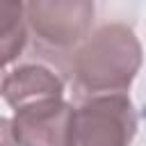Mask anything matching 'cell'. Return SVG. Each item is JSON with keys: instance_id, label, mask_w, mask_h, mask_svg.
<instances>
[{"instance_id": "6da1fadb", "label": "cell", "mask_w": 146, "mask_h": 146, "mask_svg": "<svg viewBox=\"0 0 146 146\" xmlns=\"http://www.w3.org/2000/svg\"><path fill=\"white\" fill-rule=\"evenodd\" d=\"M141 66V43L123 23H107L73 52L71 71L78 96L125 94Z\"/></svg>"}, {"instance_id": "7a4b0ae2", "label": "cell", "mask_w": 146, "mask_h": 146, "mask_svg": "<svg viewBox=\"0 0 146 146\" xmlns=\"http://www.w3.org/2000/svg\"><path fill=\"white\" fill-rule=\"evenodd\" d=\"M139 114L128 94L89 96L73 107L68 146H130Z\"/></svg>"}, {"instance_id": "3957f363", "label": "cell", "mask_w": 146, "mask_h": 146, "mask_svg": "<svg viewBox=\"0 0 146 146\" xmlns=\"http://www.w3.org/2000/svg\"><path fill=\"white\" fill-rule=\"evenodd\" d=\"M25 23L36 43L48 50H71L80 46L94 23L89 0H34L25 2Z\"/></svg>"}, {"instance_id": "277c9868", "label": "cell", "mask_w": 146, "mask_h": 146, "mask_svg": "<svg viewBox=\"0 0 146 146\" xmlns=\"http://www.w3.org/2000/svg\"><path fill=\"white\" fill-rule=\"evenodd\" d=\"M73 105L64 98H48L14 110L11 130L16 146H68Z\"/></svg>"}, {"instance_id": "5b68a950", "label": "cell", "mask_w": 146, "mask_h": 146, "mask_svg": "<svg viewBox=\"0 0 146 146\" xmlns=\"http://www.w3.org/2000/svg\"><path fill=\"white\" fill-rule=\"evenodd\" d=\"M64 94V80L46 64H21L9 75H5L0 96L7 100L11 110H18L23 105L48 100V98H62Z\"/></svg>"}, {"instance_id": "8992f818", "label": "cell", "mask_w": 146, "mask_h": 146, "mask_svg": "<svg viewBox=\"0 0 146 146\" xmlns=\"http://www.w3.org/2000/svg\"><path fill=\"white\" fill-rule=\"evenodd\" d=\"M27 43L25 2L0 0V71L16 62Z\"/></svg>"}, {"instance_id": "52a82bcc", "label": "cell", "mask_w": 146, "mask_h": 146, "mask_svg": "<svg viewBox=\"0 0 146 146\" xmlns=\"http://www.w3.org/2000/svg\"><path fill=\"white\" fill-rule=\"evenodd\" d=\"M0 146H16L14 141V130H11V121L7 116H0Z\"/></svg>"}, {"instance_id": "ba28073f", "label": "cell", "mask_w": 146, "mask_h": 146, "mask_svg": "<svg viewBox=\"0 0 146 146\" xmlns=\"http://www.w3.org/2000/svg\"><path fill=\"white\" fill-rule=\"evenodd\" d=\"M2 82H5V73L0 71V91H2Z\"/></svg>"}]
</instances>
